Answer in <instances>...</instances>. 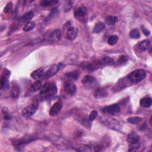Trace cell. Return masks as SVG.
<instances>
[{
    "mask_svg": "<svg viewBox=\"0 0 152 152\" xmlns=\"http://www.w3.org/2000/svg\"><path fill=\"white\" fill-rule=\"evenodd\" d=\"M152 100L149 97H145L141 99L140 101V105L144 108H149L151 106Z\"/></svg>",
    "mask_w": 152,
    "mask_h": 152,
    "instance_id": "e0dca14e",
    "label": "cell"
},
{
    "mask_svg": "<svg viewBox=\"0 0 152 152\" xmlns=\"http://www.w3.org/2000/svg\"><path fill=\"white\" fill-rule=\"evenodd\" d=\"M137 139H139V137L138 135L135 132H132L128 135L127 138V141L128 143H130L131 141H132L135 140H137Z\"/></svg>",
    "mask_w": 152,
    "mask_h": 152,
    "instance_id": "1f68e13d",
    "label": "cell"
},
{
    "mask_svg": "<svg viewBox=\"0 0 152 152\" xmlns=\"http://www.w3.org/2000/svg\"><path fill=\"white\" fill-rule=\"evenodd\" d=\"M143 120V118L139 116H133L130 117L127 119V121L132 124H137L140 123Z\"/></svg>",
    "mask_w": 152,
    "mask_h": 152,
    "instance_id": "603a6c76",
    "label": "cell"
},
{
    "mask_svg": "<svg viewBox=\"0 0 152 152\" xmlns=\"http://www.w3.org/2000/svg\"><path fill=\"white\" fill-rule=\"evenodd\" d=\"M10 73L8 70H7L6 71H4L3 73L1 80H0V82H1V89L3 91H7L10 86V83L8 81V78L10 77Z\"/></svg>",
    "mask_w": 152,
    "mask_h": 152,
    "instance_id": "277c9868",
    "label": "cell"
},
{
    "mask_svg": "<svg viewBox=\"0 0 152 152\" xmlns=\"http://www.w3.org/2000/svg\"><path fill=\"white\" fill-rule=\"evenodd\" d=\"M120 106L118 104H113L111 105L105 106L102 109V111L104 113L114 115L119 113L120 112Z\"/></svg>",
    "mask_w": 152,
    "mask_h": 152,
    "instance_id": "5b68a950",
    "label": "cell"
},
{
    "mask_svg": "<svg viewBox=\"0 0 152 152\" xmlns=\"http://www.w3.org/2000/svg\"><path fill=\"white\" fill-rule=\"evenodd\" d=\"M42 88V83L41 81H36V82H35L33 84H32L31 86L30 87V88L29 89L27 94V96L29 95H32L33 93H34L36 92H38V90H40Z\"/></svg>",
    "mask_w": 152,
    "mask_h": 152,
    "instance_id": "30bf717a",
    "label": "cell"
},
{
    "mask_svg": "<svg viewBox=\"0 0 152 152\" xmlns=\"http://www.w3.org/2000/svg\"><path fill=\"white\" fill-rule=\"evenodd\" d=\"M62 65V64H61L53 65L46 71V73H45L44 74L43 78H49L50 77L54 76L60 70Z\"/></svg>",
    "mask_w": 152,
    "mask_h": 152,
    "instance_id": "8992f818",
    "label": "cell"
},
{
    "mask_svg": "<svg viewBox=\"0 0 152 152\" xmlns=\"http://www.w3.org/2000/svg\"><path fill=\"white\" fill-rule=\"evenodd\" d=\"M44 70L42 68L37 69L36 70H35L34 71H33L31 74V78H33V80H39V78L43 77V75H44Z\"/></svg>",
    "mask_w": 152,
    "mask_h": 152,
    "instance_id": "9a60e30c",
    "label": "cell"
},
{
    "mask_svg": "<svg viewBox=\"0 0 152 152\" xmlns=\"http://www.w3.org/2000/svg\"><path fill=\"white\" fill-rule=\"evenodd\" d=\"M38 108V105L35 104H32L26 106L22 111V115L24 118H29L34 114Z\"/></svg>",
    "mask_w": 152,
    "mask_h": 152,
    "instance_id": "3957f363",
    "label": "cell"
},
{
    "mask_svg": "<svg viewBox=\"0 0 152 152\" xmlns=\"http://www.w3.org/2000/svg\"><path fill=\"white\" fill-rule=\"evenodd\" d=\"M108 92L104 88H98L94 92V96L97 99H102L106 97Z\"/></svg>",
    "mask_w": 152,
    "mask_h": 152,
    "instance_id": "5bb4252c",
    "label": "cell"
},
{
    "mask_svg": "<svg viewBox=\"0 0 152 152\" xmlns=\"http://www.w3.org/2000/svg\"><path fill=\"white\" fill-rule=\"evenodd\" d=\"M12 7H13V4H12V3H11V2L8 3L6 5V6L5 7L4 11L5 13H8L11 11V10L12 9Z\"/></svg>",
    "mask_w": 152,
    "mask_h": 152,
    "instance_id": "d590c367",
    "label": "cell"
},
{
    "mask_svg": "<svg viewBox=\"0 0 152 152\" xmlns=\"http://www.w3.org/2000/svg\"><path fill=\"white\" fill-rule=\"evenodd\" d=\"M58 1H54V0H51V1H48V0H43V1H41V5L43 7H49L55 4L58 3Z\"/></svg>",
    "mask_w": 152,
    "mask_h": 152,
    "instance_id": "f546056e",
    "label": "cell"
},
{
    "mask_svg": "<svg viewBox=\"0 0 152 152\" xmlns=\"http://www.w3.org/2000/svg\"><path fill=\"white\" fill-rule=\"evenodd\" d=\"M103 66L104 65L102 62V61H96L86 64L84 66V67L86 70H90V71H94L100 68V67H103Z\"/></svg>",
    "mask_w": 152,
    "mask_h": 152,
    "instance_id": "9c48e42d",
    "label": "cell"
},
{
    "mask_svg": "<svg viewBox=\"0 0 152 152\" xmlns=\"http://www.w3.org/2000/svg\"><path fill=\"white\" fill-rule=\"evenodd\" d=\"M88 10L86 7L81 6L74 10V15L77 18H83L87 15Z\"/></svg>",
    "mask_w": 152,
    "mask_h": 152,
    "instance_id": "8fae6325",
    "label": "cell"
},
{
    "mask_svg": "<svg viewBox=\"0 0 152 152\" xmlns=\"http://www.w3.org/2000/svg\"><path fill=\"white\" fill-rule=\"evenodd\" d=\"M118 41V37L116 35H112L109 37L108 39V43L111 46H113L116 44Z\"/></svg>",
    "mask_w": 152,
    "mask_h": 152,
    "instance_id": "f1b7e54d",
    "label": "cell"
},
{
    "mask_svg": "<svg viewBox=\"0 0 152 152\" xmlns=\"http://www.w3.org/2000/svg\"><path fill=\"white\" fill-rule=\"evenodd\" d=\"M101 61H102V62L104 66H105V65H112L115 63L114 60L113 58H112L111 57H104Z\"/></svg>",
    "mask_w": 152,
    "mask_h": 152,
    "instance_id": "484cf974",
    "label": "cell"
},
{
    "mask_svg": "<svg viewBox=\"0 0 152 152\" xmlns=\"http://www.w3.org/2000/svg\"><path fill=\"white\" fill-rule=\"evenodd\" d=\"M140 146V139L135 140L132 141H131L130 143V146H129V149L128 150L131 152H134L136 151L139 150Z\"/></svg>",
    "mask_w": 152,
    "mask_h": 152,
    "instance_id": "2e32d148",
    "label": "cell"
},
{
    "mask_svg": "<svg viewBox=\"0 0 152 152\" xmlns=\"http://www.w3.org/2000/svg\"><path fill=\"white\" fill-rule=\"evenodd\" d=\"M58 89L55 83H46L40 90V95L46 97H50L55 95Z\"/></svg>",
    "mask_w": 152,
    "mask_h": 152,
    "instance_id": "6da1fadb",
    "label": "cell"
},
{
    "mask_svg": "<svg viewBox=\"0 0 152 152\" xmlns=\"http://www.w3.org/2000/svg\"><path fill=\"white\" fill-rule=\"evenodd\" d=\"M62 108V104L57 102L54 104L49 111V115L50 116H54L57 115L61 111Z\"/></svg>",
    "mask_w": 152,
    "mask_h": 152,
    "instance_id": "7c38bea8",
    "label": "cell"
},
{
    "mask_svg": "<svg viewBox=\"0 0 152 152\" xmlns=\"http://www.w3.org/2000/svg\"><path fill=\"white\" fill-rule=\"evenodd\" d=\"M142 31H143V33H144V34L146 36H148V35H150V31H149L147 29H146V27H144V26H142Z\"/></svg>",
    "mask_w": 152,
    "mask_h": 152,
    "instance_id": "8d00e7d4",
    "label": "cell"
},
{
    "mask_svg": "<svg viewBox=\"0 0 152 152\" xmlns=\"http://www.w3.org/2000/svg\"><path fill=\"white\" fill-rule=\"evenodd\" d=\"M98 115V113L95 110H93L91 112L89 116V120L90 122H92L93 121H94L96 118H97Z\"/></svg>",
    "mask_w": 152,
    "mask_h": 152,
    "instance_id": "836d02e7",
    "label": "cell"
},
{
    "mask_svg": "<svg viewBox=\"0 0 152 152\" xmlns=\"http://www.w3.org/2000/svg\"><path fill=\"white\" fill-rule=\"evenodd\" d=\"M76 150L79 151H92L91 148L86 145H79L76 147Z\"/></svg>",
    "mask_w": 152,
    "mask_h": 152,
    "instance_id": "4dcf8cb0",
    "label": "cell"
},
{
    "mask_svg": "<svg viewBox=\"0 0 152 152\" xmlns=\"http://www.w3.org/2000/svg\"><path fill=\"white\" fill-rule=\"evenodd\" d=\"M118 19L115 16H108L106 18V23L108 25H114L117 22Z\"/></svg>",
    "mask_w": 152,
    "mask_h": 152,
    "instance_id": "4316f807",
    "label": "cell"
},
{
    "mask_svg": "<svg viewBox=\"0 0 152 152\" xmlns=\"http://www.w3.org/2000/svg\"><path fill=\"white\" fill-rule=\"evenodd\" d=\"M78 29L74 27H71L67 29V38L70 41L74 40L77 36Z\"/></svg>",
    "mask_w": 152,
    "mask_h": 152,
    "instance_id": "4fadbf2b",
    "label": "cell"
},
{
    "mask_svg": "<svg viewBox=\"0 0 152 152\" xmlns=\"http://www.w3.org/2000/svg\"><path fill=\"white\" fill-rule=\"evenodd\" d=\"M33 14H34V13H33V12L32 11H30L25 13L22 18L23 22H25L26 23L30 22V20L32 19V18L33 17Z\"/></svg>",
    "mask_w": 152,
    "mask_h": 152,
    "instance_id": "cb8c5ba5",
    "label": "cell"
},
{
    "mask_svg": "<svg viewBox=\"0 0 152 152\" xmlns=\"http://www.w3.org/2000/svg\"><path fill=\"white\" fill-rule=\"evenodd\" d=\"M65 77L66 78L69 79L70 81L77 80L79 77V73L78 71H72L65 74Z\"/></svg>",
    "mask_w": 152,
    "mask_h": 152,
    "instance_id": "ffe728a7",
    "label": "cell"
},
{
    "mask_svg": "<svg viewBox=\"0 0 152 152\" xmlns=\"http://www.w3.org/2000/svg\"><path fill=\"white\" fill-rule=\"evenodd\" d=\"M35 27V23L33 22H29L26 23L25 26H23V31L25 32H29L32 30Z\"/></svg>",
    "mask_w": 152,
    "mask_h": 152,
    "instance_id": "d4e9b609",
    "label": "cell"
},
{
    "mask_svg": "<svg viewBox=\"0 0 152 152\" xmlns=\"http://www.w3.org/2000/svg\"><path fill=\"white\" fill-rule=\"evenodd\" d=\"M146 74L142 69L136 70L130 73L127 76L128 80L132 84H136L143 81L146 77Z\"/></svg>",
    "mask_w": 152,
    "mask_h": 152,
    "instance_id": "7a4b0ae2",
    "label": "cell"
},
{
    "mask_svg": "<svg viewBox=\"0 0 152 152\" xmlns=\"http://www.w3.org/2000/svg\"><path fill=\"white\" fill-rule=\"evenodd\" d=\"M128 60V57L125 56V55H122L120 57V58L118 60V61L116 62V64L117 65H121L124 64L125 63L127 62Z\"/></svg>",
    "mask_w": 152,
    "mask_h": 152,
    "instance_id": "d6a6232c",
    "label": "cell"
},
{
    "mask_svg": "<svg viewBox=\"0 0 152 152\" xmlns=\"http://www.w3.org/2000/svg\"><path fill=\"white\" fill-rule=\"evenodd\" d=\"M61 32L60 30L55 29L50 32L48 35V40L50 42H58L61 39Z\"/></svg>",
    "mask_w": 152,
    "mask_h": 152,
    "instance_id": "ba28073f",
    "label": "cell"
},
{
    "mask_svg": "<svg viewBox=\"0 0 152 152\" xmlns=\"http://www.w3.org/2000/svg\"><path fill=\"white\" fill-rule=\"evenodd\" d=\"M150 41L148 39L144 40L140 42L139 44V48L141 51H146L150 48Z\"/></svg>",
    "mask_w": 152,
    "mask_h": 152,
    "instance_id": "ac0fdd59",
    "label": "cell"
},
{
    "mask_svg": "<svg viewBox=\"0 0 152 152\" xmlns=\"http://www.w3.org/2000/svg\"><path fill=\"white\" fill-rule=\"evenodd\" d=\"M96 81V78L90 75H87L82 80V83L84 84H92Z\"/></svg>",
    "mask_w": 152,
    "mask_h": 152,
    "instance_id": "44dd1931",
    "label": "cell"
},
{
    "mask_svg": "<svg viewBox=\"0 0 152 152\" xmlns=\"http://www.w3.org/2000/svg\"><path fill=\"white\" fill-rule=\"evenodd\" d=\"M66 4L65 5V7H64V11L65 12H67L70 10L71 8L72 7V4H73V2L72 1H67L66 2Z\"/></svg>",
    "mask_w": 152,
    "mask_h": 152,
    "instance_id": "e575fe53",
    "label": "cell"
},
{
    "mask_svg": "<svg viewBox=\"0 0 152 152\" xmlns=\"http://www.w3.org/2000/svg\"><path fill=\"white\" fill-rule=\"evenodd\" d=\"M64 88L65 92L67 93H68L71 95H74L77 90V88H76V85L73 82H71L70 81H67L65 83Z\"/></svg>",
    "mask_w": 152,
    "mask_h": 152,
    "instance_id": "52a82bcc",
    "label": "cell"
},
{
    "mask_svg": "<svg viewBox=\"0 0 152 152\" xmlns=\"http://www.w3.org/2000/svg\"><path fill=\"white\" fill-rule=\"evenodd\" d=\"M130 36L132 39H139L140 37V33L138 29H135L132 30L130 32Z\"/></svg>",
    "mask_w": 152,
    "mask_h": 152,
    "instance_id": "83f0119b",
    "label": "cell"
},
{
    "mask_svg": "<svg viewBox=\"0 0 152 152\" xmlns=\"http://www.w3.org/2000/svg\"><path fill=\"white\" fill-rule=\"evenodd\" d=\"M20 88L17 85H14L11 89V92H10L11 96L14 99H17L20 96Z\"/></svg>",
    "mask_w": 152,
    "mask_h": 152,
    "instance_id": "d6986e66",
    "label": "cell"
},
{
    "mask_svg": "<svg viewBox=\"0 0 152 152\" xmlns=\"http://www.w3.org/2000/svg\"><path fill=\"white\" fill-rule=\"evenodd\" d=\"M105 28V25L102 22H99L97 23L94 27L93 29V32L96 33H99L102 32Z\"/></svg>",
    "mask_w": 152,
    "mask_h": 152,
    "instance_id": "7402d4cb",
    "label": "cell"
}]
</instances>
